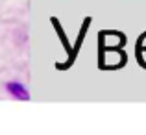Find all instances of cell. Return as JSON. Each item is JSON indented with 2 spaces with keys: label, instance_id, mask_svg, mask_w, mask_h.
Wrapping results in <instances>:
<instances>
[{
  "label": "cell",
  "instance_id": "1",
  "mask_svg": "<svg viewBox=\"0 0 146 135\" xmlns=\"http://www.w3.org/2000/svg\"><path fill=\"white\" fill-rule=\"evenodd\" d=\"M6 91L9 92L15 100H21V102L30 100V91L26 89V85H22L21 82H7L6 83Z\"/></svg>",
  "mask_w": 146,
  "mask_h": 135
}]
</instances>
